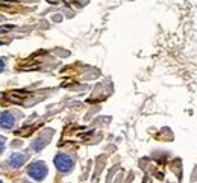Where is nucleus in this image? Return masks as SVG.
<instances>
[{
	"instance_id": "20e7f679",
	"label": "nucleus",
	"mask_w": 197,
	"mask_h": 183,
	"mask_svg": "<svg viewBox=\"0 0 197 183\" xmlns=\"http://www.w3.org/2000/svg\"><path fill=\"white\" fill-rule=\"evenodd\" d=\"M14 123H15V120H14L12 113L3 110V112H2V127L3 129H12L14 127Z\"/></svg>"
},
{
	"instance_id": "f257e3e1",
	"label": "nucleus",
	"mask_w": 197,
	"mask_h": 183,
	"mask_svg": "<svg viewBox=\"0 0 197 183\" xmlns=\"http://www.w3.org/2000/svg\"><path fill=\"white\" fill-rule=\"evenodd\" d=\"M73 165H74V161H73V157H70L68 154H64V153L56 154V157H55V166H56L61 173H68V171H72Z\"/></svg>"
},
{
	"instance_id": "39448f33",
	"label": "nucleus",
	"mask_w": 197,
	"mask_h": 183,
	"mask_svg": "<svg viewBox=\"0 0 197 183\" xmlns=\"http://www.w3.org/2000/svg\"><path fill=\"white\" fill-rule=\"evenodd\" d=\"M47 142H49V138H47V139H44V136H41L39 139H36L35 142L32 144V145H34V150L39 151V150H41V148L44 147V144H47Z\"/></svg>"
},
{
	"instance_id": "7ed1b4c3",
	"label": "nucleus",
	"mask_w": 197,
	"mask_h": 183,
	"mask_svg": "<svg viewBox=\"0 0 197 183\" xmlns=\"http://www.w3.org/2000/svg\"><path fill=\"white\" fill-rule=\"evenodd\" d=\"M24 162H26V154H23V153H14L8 161L9 166H12V168H20Z\"/></svg>"
},
{
	"instance_id": "f03ea898",
	"label": "nucleus",
	"mask_w": 197,
	"mask_h": 183,
	"mask_svg": "<svg viewBox=\"0 0 197 183\" xmlns=\"http://www.w3.org/2000/svg\"><path fill=\"white\" fill-rule=\"evenodd\" d=\"M27 174L35 180H43L47 176V166H46L44 162H35V164H32L29 166Z\"/></svg>"
}]
</instances>
